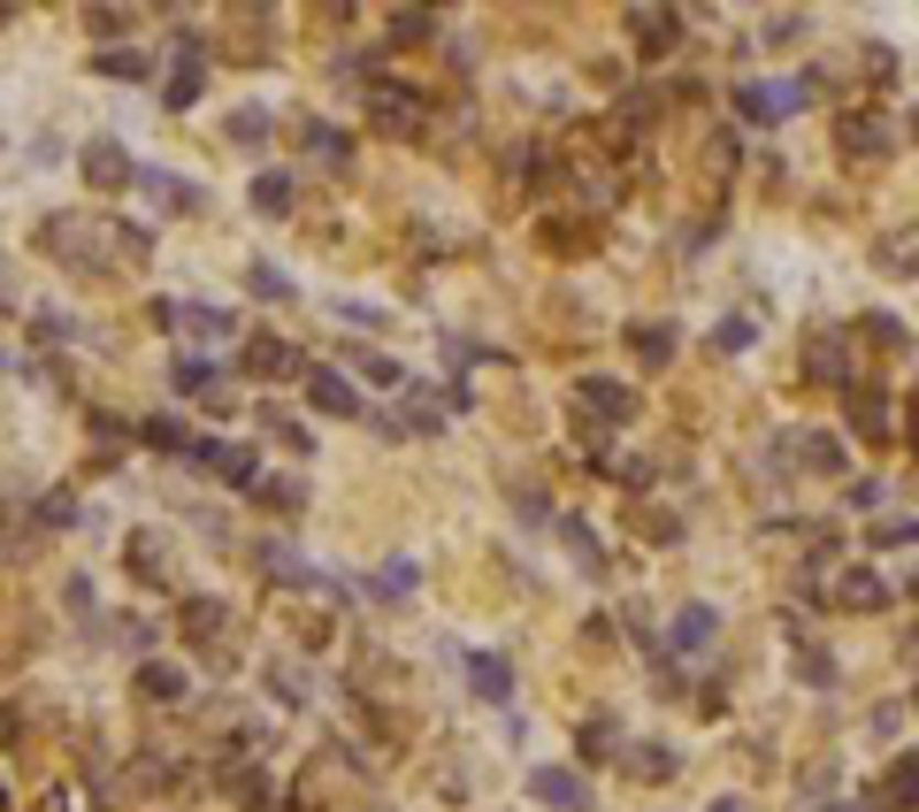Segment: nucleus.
Segmentation results:
<instances>
[{
    "instance_id": "f257e3e1",
    "label": "nucleus",
    "mask_w": 919,
    "mask_h": 812,
    "mask_svg": "<svg viewBox=\"0 0 919 812\" xmlns=\"http://www.w3.org/2000/svg\"><path fill=\"white\" fill-rule=\"evenodd\" d=\"M804 100H812V85H804V77H781V85H744V93H736L744 123H781V116H797Z\"/></svg>"
},
{
    "instance_id": "f03ea898",
    "label": "nucleus",
    "mask_w": 919,
    "mask_h": 812,
    "mask_svg": "<svg viewBox=\"0 0 919 812\" xmlns=\"http://www.w3.org/2000/svg\"><path fill=\"white\" fill-rule=\"evenodd\" d=\"M306 399H314L322 414H360V391H353V376H337V368H306Z\"/></svg>"
},
{
    "instance_id": "7ed1b4c3",
    "label": "nucleus",
    "mask_w": 919,
    "mask_h": 812,
    "mask_svg": "<svg viewBox=\"0 0 919 812\" xmlns=\"http://www.w3.org/2000/svg\"><path fill=\"white\" fill-rule=\"evenodd\" d=\"M460 667H467V682H475L490 705H506V697H513V667H506L498 651H460Z\"/></svg>"
},
{
    "instance_id": "20e7f679",
    "label": "nucleus",
    "mask_w": 919,
    "mask_h": 812,
    "mask_svg": "<svg viewBox=\"0 0 919 812\" xmlns=\"http://www.w3.org/2000/svg\"><path fill=\"white\" fill-rule=\"evenodd\" d=\"M161 323L184 329V337H238V315H230V307H161Z\"/></svg>"
},
{
    "instance_id": "39448f33",
    "label": "nucleus",
    "mask_w": 919,
    "mask_h": 812,
    "mask_svg": "<svg viewBox=\"0 0 919 812\" xmlns=\"http://www.w3.org/2000/svg\"><path fill=\"white\" fill-rule=\"evenodd\" d=\"M85 176H93V184H100V192H116V184H131V154H123V147H116V139H93V147H85Z\"/></svg>"
},
{
    "instance_id": "423d86ee",
    "label": "nucleus",
    "mask_w": 919,
    "mask_h": 812,
    "mask_svg": "<svg viewBox=\"0 0 919 812\" xmlns=\"http://www.w3.org/2000/svg\"><path fill=\"white\" fill-rule=\"evenodd\" d=\"M199 461H207V468H215L223 484H238V490H253V484H261V476H253L261 461H253L246 445H215V437H207V445H199Z\"/></svg>"
},
{
    "instance_id": "0eeeda50",
    "label": "nucleus",
    "mask_w": 919,
    "mask_h": 812,
    "mask_svg": "<svg viewBox=\"0 0 919 812\" xmlns=\"http://www.w3.org/2000/svg\"><path fill=\"white\" fill-rule=\"evenodd\" d=\"M199 100V39L184 31V46H176V69H169V108H192Z\"/></svg>"
},
{
    "instance_id": "6e6552de",
    "label": "nucleus",
    "mask_w": 919,
    "mask_h": 812,
    "mask_svg": "<svg viewBox=\"0 0 919 812\" xmlns=\"http://www.w3.org/2000/svg\"><path fill=\"white\" fill-rule=\"evenodd\" d=\"M529 798H544V805L575 812V805H583V782H575L567 767H537V775H529Z\"/></svg>"
},
{
    "instance_id": "1a4fd4ad",
    "label": "nucleus",
    "mask_w": 919,
    "mask_h": 812,
    "mask_svg": "<svg viewBox=\"0 0 919 812\" xmlns=\"http://www.w3.org/2000/svg\"><path fill=\"white\" fill-rule=\"evenodd\" d=\"M131 184H139L147 199H161V207H199V192L176 184V176H161V169H131Z\"/></svg>"
},
{
    "instance_id": "9d476101",
    "label": "nucleus",
    "mask_w": 919,
    "mask_h": 812,
    "mask_svg": "<svg viewBox=\"0 0 919 812\" xmlns=\"http://www.w3.org/2000/svg\"><path fill=\"white\" fill-rule=\"evenodd\" d=\"M414 575H422L414 560H383V567L368 575V598H407V591H414Z\"/></svg>"
},
{
    "instance_id": "9b49d317",
    "label": "nucleus",
    "mask_w": 919,
    "mask_h": 812,
    "mask_svg": "<svg viewBox=\"0 0 919 812\" xmlns=\"http://www.w3.org/2000/svg\"><path fill=\"white\" fill-rule=\"evenodd\" d=\"M713 629H721V621H713L705 606H682V614H674V651H698V645H713Z\"/></svg>"
},
{
    "instance_id": "f8f14e48",
    "label": "nucleus",
    "mask_w": 919,
    "mask_h": 812,
    "mask_svg": "<svg viewBox=\"0 0 919 812\" xmlns=\"http://www.w3.org/2000/svg\"><path fill=\"white\" fill-rule=\"evenodd\" d=\"M246 368H253V376H292L300 360H292V345H277V337H253V353H246Z\"/></svg>"
},
{
    "instance_id": "ddd939ff",
    "label": "nucleus",
    "mask_w": 919,
    "mask_h": 812,
    "mask_svg": "<svg viewBox=\"0 0 919 812\" xmlns=\"http://www.w3.org/2000/svg\"><path fill=\"white\" fill-rule=\"evenodd\" d=\"M253 207H261V215H284V207H292V176H277V169L253 176Z\"/></svg>"
},
{
    "instance_id": "4468645a",
    "label": "nucleus",
    "mask_w": 919,
    "mask_h": 812,
    "mask_svg": "<svg viewBox=\"0 0 919 812\" xmlns=\"http://www.w3.org/2000/svg\"><path fill=\"white\" fill-rule=\"evenodd\" d=\"M246 284H253V300H292V277H284L277 261H253V269H246Z\"/></svg>"
},
{
    "instance_id": "2eb2a0df",
    "label": "nucleus",
    "mask_w": 919,
    "mask_h": 812,
    "mask_svg": "<svg viewBox=\"0 0 919 812\" xmlns=\"http://www.w3.org/2000/svg\"><path fill=\"white\" fill-rule=\"evenodd\" d=\"M583 399H598V414H606V422H628V391H620V383H606V376H591V383H583Z\"/></svg>"
},
{
    "instance_id": "dca6fc26",
    "label": "nucleus",
    "mask_w": 919,
    "mask_h": 812,
    "mask_svg": "<svg viewBox=\"0 0 919 812\" xmlns=\"http://www.w3.org/2000/svg\"><path fill=\"white\" fill-rule=\"evenodd\" d=\"M306 154H314V162H345V131H329V123H306Z\"/></svg>"
},
{
    "instance_id": "f3484780",
    "label": "nucleus",
    "mask_w": 919,
    "mask_h": 812,
    "mask_svg": "<svg viewBox=\"0 0 919 812\" xmlns=\"http://www.w3.org/2000/svg\"><path fill=\"white\" fill-rule=\"evenodd\" d=\"M636 353H644V368H659V360H667V353H674V329H667V323L636 329Z\"/></svg>"
},
{
    "instance_id": "a211bd4d",
    "label": "nucleus",
    "mask_w": 919,
    "mask_h": 812,
    "mask_svg": "<svg viewBox=\"0 0 919 812\" xmlns=\"http://www.w3.org/2000/svg\"><path fill=\"white\" fill-rule=\"evenodd\" d=\"M636 31H644V46H674V15H667V8H644Z\"/></svg>"
},
{
    "instance_id": "6ab92c4d",
    "label": "nucleus",
    "mask_w": 919,
    "mask_h": 812,
    "mask_svg": "<svg viewBox=\"0 0 919 812\" xmlns=\"http://www.w3.org/2000/svg\"><path fill=\"white\" fill-rule=\"evenodd\" d=\"M560 537H567V552H575L583 567H598V537H591V521H560Z\"/></svg>"
},
{
    "instance_id": "aec40b11",
    "label": "nucleus",
    "mask_w": 919,
    "mask_h": 812,
    "mask_svg": "<svg viewBox=\"0 0 919 812\" xmlns=\"http://www.w3.org/2000/svg\"><path fill=\"white\" fill-rule=\"evenodd\" d=\"M843 598H851V606H882V583L858 567V575H843Z\"/></svg>"
},
{
    "instance_id": "412c9836",
    "label": "nucleus",
    "mask_w": 919,
    "mask_h": 812,
    "mask_svg": "<svg viewBox=\"0 0 919 812\" xmlns=\"http://www.w3.org/2000/svg\"><path fill=\"white\" fill-rule=\"evenodd\" d=\"M261 131H269V108H238L230 116V139H261Z\"/></svg>"
},
{
    "instance_id": "4be33fe9",
    "label": "nucleus",
    "mask_w": 919,
    "mask_h": 812,
    "mask_svg": "<svg viewBox=\"0 0 919 812\" xmlns=\"http://www.w3.org/2000/svg\"><path fill=\"white\" fill-rule=\"evenodd\" d=\"M207 383H215L207 360H176V391H207Z\"/></svg>"
},
{
    "instance_id": "5701e85b",
    "label": "nucleus",
    "mask_w": 919,
    "mask_h": 812,
    "mask_svg": "<svg viewBox=\"0 0 919 812\" xmlns=\"http://www.w3.org/2000/svg\"><path fill=\"white\" fill-rule=\"evenodd\" d=\"M360 376H368V383H399V360H383V353H360Z\"/></svg>"
},
{
    "instance_id": "b1692460",
    "label": "nucleus",
    "mask_w": 919,
    "mask_h": 812,
    "mask_svg": "<svg viewBox=\"0 0 919 812\" xmlns=\"http://www.w3.org/2000/svg\"><path fill=\"white\" fill-rule=\"evenodd\" d=\"M269 430H277V437H284L292 453H306V430H300V422H292V414H277V407H269Z\"/></svg>"
},
{
    "instance_id": "393cba45",
    "label": "nucleus",
    "mask_w": 919,
    "mask_h": 812,
    "mask_svg": "<svg viewBox=\"0 0 919 812\" xmlns=\"http://www.w3.org/2000/svg\"><path fill=\"white\" fill-rule=\"evenodd\" d=\"M713 345H721V353H744V345H752V323H721V329H713Z\"/></svg>"
},
{
    "instance_id": "a878e982",
    "label": "nucleus",
    "mask_w": 919,
    "mask_h": 812,
    "mask_svg": "<svg viewBox=\"0 0 919 812\" xmlns=\"http://www.w3.org/2000/svg\"><path fill=\"white\" fill-rule=\"evenodd\" d=\"M147 690H161V697H176V690H184V674H176V667H147Z\"/></svg>"
},
{
    "instance_id": "bb28decb",
    "label": "nucleus",
    "mask_w": 919,
    "mask_h": 812,
    "mask_svg": "<svg viewBox=\"0 0 919 812\" xmlns=\"http://www.w3.org/2000/svg\"><path fill=\"white\" fill-rule=\"evenodd\" d=\"M147 437H153V445H169V453H184V430H176V422H147Z\"/></svg>"
},
{
    "instance_id": "cd10ccee",
    "label": "nucleus",
    "mask_w": 919,
    "mask_h": 812,
    "mask_svg": "<svg viewBox=\"0 0 919 812\" xmlns=\"http://www.w3.org/2000/svg\"><path fill=\"white\" fill-rule=\"evenodd\" d=\"M713 812H736V805H713Z\"/></svg>"
}]
</instances>
